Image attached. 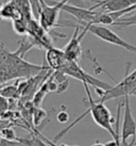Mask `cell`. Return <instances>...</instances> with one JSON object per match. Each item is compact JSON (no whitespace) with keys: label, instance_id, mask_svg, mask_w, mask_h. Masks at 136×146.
<instances>
[{"label":"cell","instance_id":"obj_1","mask_svg":"<svg viewBox=\"0 0 136 146\" xmlns=\"http://www.w3.org/2000/svg\"><path fill=\"white\" fill-rule=\"evenodd\" d=\"M45 67L26 61L16 51H9L3 43L0 44V85L12 79L35 77Z\"/></svg>","mask_w":136,"mask_h":146},{"label":"cell","instance_id":"obj_2","mask_svg":"<svg viewBox=\"0 0 136 146\" xmlns=\"http://www.w3.org/2000/svg\"><path fill=\"white\" fill-rule=\"evenodd\" d=\"M83 84H84L85 92H86V97H87L86 98V102H87V104H88L87 110H86L83 114H81L80 116L77 118L73 123H71L68 127H66V128L63 130H61L60 132L54 137V140H53V141L56 142V141H59L60 139L63 138L64 135H66V134L68 133V131L71 129L72 127H75L78 123L80 122L81 119H83V118L90 112L94 122L96 123L99 127H101L102 129L106 130L108 133L112 135L113 140L116 141L120 145V134L117 132L116 129H114V124L116 123V118L113 116L112 113H111V111L108 110V108L104 105V102H100V100H99V102L94 100L92 94H90V91H89V86H88L87 83H83Z\"/></svg>","mask_w":136,"mask_h":146},{"label":"cell","instance_id":"obj_3","mask_svg":"<svg viewBox=\"0 0 136 146\" xmlns=\"http://www.w3.org/2000/svg\"><path fill=\"white\" fill-rule=\"evenodd\" d=\"M129 65L127 66V72L129 70ZM136 89V68L131 72V73H127L124 78L117 83L115 86H113L111 90L108 91H102V90H96L97 94H99L100 96V102H105L111 99H115V98L124 97V96H131L134 90Z\"/></svg>","mask_w":136,"mask_h":146},{"label":"cell","instance_id":"obj_4","mask_svg":"<svg viewBox=\"0 0 136 146\" xmlns=\"http://www.w3.org/2000/svg\"><path fill=\"white\" fill-rule=\"evenodd\" d=\"M59 72H62L64 75L75 78L77 80H80L83 83H87L88 85H92V86L95 88V90L108 91V90H111L113 88L112 85H110L108 83H105V82L99 80L98 78L88 75L84 69L78 64V62L67 60Z\"/></svg>","mask_w":136,"mask_h":146},{"label":"cell","instance_id":"obj_5","mask_svg":"<svg viewBox=\"0 0 136 146\" xmlns=\"http://www.w3.org/2000/svg\"><path fill=\"white\" fill-rule=\"evenodd\" d=\"M71 0H61L59 2H52L46 0H40V26L48 32L51 31L54 27H57V19L60 13L65 4L70 2Z\"/></svg>","mask_w":136,"mask_h":146},{"label":"cell","instance_id":"obj_6","mask_svg":"<svg viewBox=\"0 0 136 146\" xmlns=\"http://www.w3.org/2000/svg\"><path fill=\"white\" fill-rule=\"evenodd\" d=\"M81 27H85V28L87 29L88 32H90L92 34H94L95 36H97L98 38L102 40V41L110 43V44L112 45H116L118 47H121V48H123L125 50L130 51V52H133L136 54L135 46H133L132 44H130L127 41H124L123 38H121L118 34H116L113 30H111L108 27H104V26H101V25H83Z\"/></svg>","mask_w":136,"mask_h":146},{"label":"cell","instance_id":"obj_7","mask_svg":"<svg viewBox=\"0 0 136 146\" xmlns=\"http://www.w3.org/2000/svg\"><path fill=\"white\" fill-rule=\"evenodd\" d=\"M123 119L121 124L120 130V145L128 146V140L130 138L133 139V143H135L136 138V122L133 117L131 107H130V96L127 95L123 97Z\"/></svg>","mask_w":136,"mask_h":146},{"label":"cell","instance_id":"obj_8","mask_svg":"<svg viewBox=\"0 0 136 146\" xmlns=\"http://www.w3.org/2000/svg\"><path fill=\"white\" fill-rule=\"evenodd\" d=\"M68 27H75V32L72 34L71 40L68 42V44L65 46V48L63 50H64V53L67 58V60L78 62L81 57V52H82L81 42L88 31L85 27H81L79 25L72 24Z\"/></svg>","mask_w":136,"mask_h":146},{"label":"cell","instance_id":"obj_9","mask_svg":"<svg viewBox=\"0 0 136 146\" xmlns=\"http://www.w3.org/2000/svg\"><path fill=\"white\" fill-rule=\"evenodd\" d=\"M62 11L70 14L78 21L79 26L83 25H95L96 24L97 16L99 13L96 11H92L89 8H84V7H76V5H69L65 4Z\"/></svg>","mask_w":136,"mask_h":146},{"label":"cell","instance_id":"obj_10","mask_svg":"<svg viewBox=\"0 0 136 146\" xmlns=\"http://www.w3.org/2000/svg\"><path fill=\"white\" fill-rule=\"evenodd\" d=\"M136 4V0H101L97 1L95 5L90 7V10L95 11L98 8L102 9L103 13H114L122 11Z\"/></svg>","mask_w":136,"mask_h":146},{"label":"cell","instance_id":"obj_11","mask_svg":"<svg viewBox=\"0 0 136 146\" xmlns=\"http://www.w3.org/2000/svg\"><path fill=\"white\" fill-rule=\"evenodd\" d=\"M45 60L47 61L50 69H52V70H60L62 68V66L65 64V62L67 61V58L65 56L63 49L51 47V48L47 49Z\"/></svg>","mask_w":136,"mask_h":146},{"label":"cell","instance_id":"obj_12","mask_svg":"<svg viewBox=\"0 0 136 146\" xmlns=\"http://www.w3.org/2000/svg\"><path fill=\"white\" fill-rule=\"evenodd\" d=\"M20 17H22L20 13L19 9L16 7V4L12 2L11 0L7 3L2 4V7L0 8V18L2 19H18Z\"/></svg>","mask_w":136,"mask_h":146},{"label":"cell","instance_id":"obj_13","mask_svg":"<svg viewBox=\"0 0 136 146\" xmlns=\"http://www.w3.org/2000/svg\"><path fill=\"white\" fill-rule=\"evenodd\" d=\"M50 92V90H49V85H48V82H47V79L45 80L42 84H40V89L36 91L34 95H33V105L35 106V107H40L42 105V102L44 100L45 96L47 95V94Z\"/></svg>","mask_w":136,"mask_h":146},{"label":"cell","instance_id":"obj_14","mask_svg":"<svg viewBox=\"0 0 136 146\" xmlns=\"http://www.w3.org/2000/svg\"><path fill=\"white\" fill-rule=\"evenodd\" d=\"M53 77H54V80L57 83V91H56V93L61 94L65 92L68 88V84H69V80L67 79V76L64 75L62 72L53 70Z\"/></svg>","mask_w":136,"mask_h":146},{"label":"cell","instance_id":"obj_15","mask_svg":"<svg viewBox=\"0 0 136 146\" xmlns=\"http://www.w3.org/2000/svg\"><path fill=\"white\" fill-rule=\"evenodd\" d=\"M29 21L24 17L13 21V29L19 35H26L29 33Z\"/></svg>","mask_w":136,"mask_h":146},{"label":"cell","instance_id":"obj_16","mask_svg":"<svg viewBox=\"0 0 136 146\" xmlns=\"http://www.w3.org/2000/svg\"><path fill=\"white\" fill-rule=\"evenodd\" d=\"M0 95L3 97L11 99V98H17L20 95L18 85H7L4 88H0Z\"/></svg>","mask_w":136,"mask_h":146},{"label":"cell","instance_id":"obj_17","mask_svg":"<svg viewBox=\"0 0 136 146\" xmlns=\"http://www.w3.org/2000/svg\"><path fill=\"white\" fill-rule=\"evenodd\" d=\"M18 142L22 143V144H26L27 146H49L48 144L45 143L40 137H36V135H34V134H33L30 139H20L19 138Z\"/></svg>","mask_w":136,"mask_h":146},{"label":"cell","instance_id":"obj_18","mask_svg":"<svg viewBox=\"0 0 136 146\" xmlns=\"http://www.w3.org/2000/svg\"><path fill=\"white\" fill-rule=\"evenodd\" d=\"M0 133H1V138L4 140H8L11 142H18L19 138L16 135V132L14 131V129L10 128V127H4L0 129Z\"/></svg>","mask_w":136,"mask_h":146},{"label":"cell","instance_id":"obj_19","mask_svg":"<svg viewBox=\"0 0 136 146\" xmlns=\"http://www.w3.org/2000/svg\"><path fill=\"white\" fill-rule=\"evenodd\" d=\"M112 26H116V27H119V28L130 27V26H136V14L129 17H122V18L118 19L117 21H115Z\"/></svg>","mask_w":136,"mask_h":146},{"label":"cell","instance_id":"obj_20","mask_svg":"<svg viewBox=\"0 0 136 146\" xmlns=\"http://www.w3.org/2000/svg\"><path fill=\"white\" fill-rule=\"evenodd\" d=\"M32 117H33V124H34V126L38 127L40 125V123L47 117V113L43 109H40V107H36L35 109H34V111H33Z\"/></svg>","mask_w":136,"mask_h":146},{"label":"cell","instance_id":"obj_21","mask_svg":"<svg viewBox=\"0 0 136 146\" xmlns=\"http://www.w3.org/2000/svg\"><path fill=\"white\" fill-rule=\"evenodd\" d=\"M9 109H10V104H9L8 98L0 95V118L5 116Z\"/></svg>","mask_w":136,"mask_h":146},{"label":"cell","instance_id":"obj_22","mask_svg":"<svg viewBox=\"0 0 136 146\" xmlns=\"http://www.w3.org/2000/svg\"><path fill=\"white\" fill-rule=\"evenodd\" d=\"M56 119H57V122L61 123V124H66V123L69 121V114L65 111V110H62L60 111L57 115H56Z\"/></svg>","mask_w":136,"mask_h":146},{"label":"cell","instance_id":"obj_23","mask_svg":"<svg viewBox=\"0 0 136 146\" xmlns=\"http://www.w3.org/2000/svg\"><path fill=\"white\" fill-rule=\"evenodd\" d=\"M92 146H105V144H102V143H100V142H96V143H94Z\"/></svg>","mask_w":136,"mask_h":146},{"label":"cell","instance_id":"obj_24","mask_svg":"<svg viewBox=\"0 0 136 146\" xmlns=\"http://www.w3.org/2000/svg\"><path fill=\"white\" fill-rule=\"evenodd\" d=\"M14 146H27V145H26V144H22V143H19V142H18L17 144H15Z\"/></svg>","mask_w":136,"mask_h":146},{"label":"cell","instance_id":"obj_25","mask_svg":"<svg viewBox=\"0 0 136 146\" xmlns=\"http://www.w3.org/2000/svg\"><path fill=\"white\" fill-rule=\"evenodd\" d=\"M132 95H133V96H135V97H136V89L134 90V92H133V93H132Z\"/></svg>","mask_w":136,"mask_h":146},{"label":"cell","instance_id":"obj_26","mask_svg":"<svg viewBox=\"0 0 136 146\" xmlns=\"http://www.w3.org/2000/svg\"><path fill=\"white\" fill-rule=\"evenodd\" d=\"M0 139H1V133H0Z\"/></svg>","mask_w":136,"mask_h":146}]
</instances>
